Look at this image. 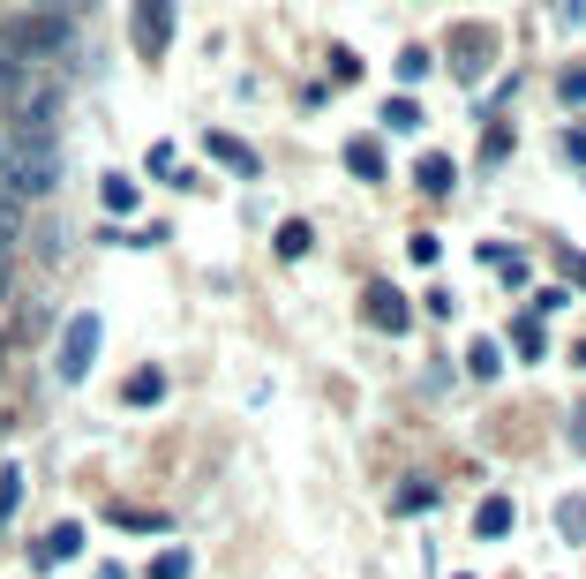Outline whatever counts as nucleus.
I'll list each match as a JSON object with an SVG mask.
<instances>
[{
	"mask_svg": "<svg viewBox=\"0 0 586 579\" xmlns=\"http://www.w3.org/2000/svg\"><path fill=\"white\" fill-rule=\"evenodd\" d=\"M0 114H8V136H23V143H53V128H61V83L45 76H23L0 90Z\"/></svg>",
	"mask_w": 586,
	"mask_h": 579,
	"instance_id": "nucleus-1",
	"label": "nucleus"
},
{
	"mask_svg": "<svg viewBox=\"0 0 586 579\" xmlns=\"http://www.w3.org/2000/svg\"><path fill=\"white\" fill-rule=\"evenodd\" d=\"M0 189H8L15 204L53 196V189H61V143H23V136H8V143H0Z\"/></svg>",
	"mask_w": 586,
	"mask_h": 579,
	"instance_id": "nucleus-2",
	"label": "nucleus"
},
{
	"mask_svg": "<svg viewBox=\"0 0 586 579\" xmlns=\"http://www.w3.org/2000/svg\"><path fill=\"white\" fill-rule=\"evenodd\" d=\"M61 45H68V15H53V8H15V15H0V53H8L15 68L61 61Z\"/></svg>",
	"mask_w": 586,
	"mask_h": 579,
	"instance_id": "nucleus-3",
	"label": "nucleus"
},
{
	"mask_svg": "<svg viewBox=\"0 0 586 579\" xmlns=\"http://www.w3.org/2000/svg\"><path fill=\"white\" fill-rule=\"evenodd\" d=\"M90 362H98V317H68V331H61V384H84Z\"/></svg>",
	"mask_w": 586,
	"mask_h": 579,
	"instance_id": "nucleus-4",
	"label": "nucleus"
},
{
	"mask_svg": "<svg viewBox=\"0 0 586 579\" xmlns=\"http://www.w3.org/2000/svg\"><path fill=\"white\" fill-rule=\"evenodd\" d=\"M173 45V0H135V53L159 61Z\"/></svg>",
	"mask_w": 586,
	"mask_h": 579,
	"instance_id": "nucleus-5",
	"label": "nucleus"
},
{
	"mask_svg": "<svg viewBox=\"0 0 586 579\" xmlns=\"http://www.w3.org/2000/svg\"><path fill=\"white\" fill-rule=\"evenodd\" d=\"M406 317H414V309H406L391 287H369V324L377 331H406Z\"/></svg>",
	"mask_w": 586,
	"mask_h": 579,
	"instance_id": "nucleus-6",
	"label": "nucleus"
},
{
	"mask_svg": "<svg viewBox=\"0 0 586 579\" xmlns=\"http://www.w3.org/2000/svg\"><path fill=\"white\" fill-rule=\"evenodd\" d=\"M474 535L481 542L511 535V496H481V504H474Z\"/></svg>",
	"mask_w": 586,
	"mask_h": 579,
	"instance_id": "nucleus-7",
	"label": "nucleus"
},
{
	"mask_svg": "<svg viewBox=\"0 0 586 579\" xmlns=\"http://www.w3.org/2000/svg\"><path fill=\"white\" fill-rule=\"evenodd\" d=\"M76 549H84V527H76V519H61V527L39 542V565H61V557H76Z\"/></svg>",
	"mask_w": 586,
	"mask_h": 579,
	"instance_id": "nucleus-8",
	"label": "nucleus"
},
{
	"mask_svg": "<svg viewBox=\"0 0 586 579\" xmlns=\"http://www.w3.org/2000/svg\"><path fill=\"white\" fill-rule=\"evenodd\" d=\"M159 399H166V376H159V369L128 376V407H159Z\"/></svg>",
	"mask_w": 586,
	"mask_h": 579,
	"instance_id": "nucleus-9",
	"label": "nucleus"
},
{
	"mask_svg": "<svg viewBox=\"0 0 586 579\" xmlns=\"http://www.w3.org/2000/svg\"><path fill=\"white\" fill-rule=\"evenodd\" d=\"M346 165H354L361 181H383V151L369 143V136H361V143H346Z\"/></svg>",
	"mask_w": 586,
	"mask_h": 579,
	"instance_id": "nucleus-10",
	"label": "nucleus"
},
{
	"mask_svg": "<svg viewBox=\"0 0 586 579\" xmlns=\"http://www.w3.org/2000/svg\"><path fill=\"white\" fill-rule=\"evenodd\" d=\"M210 159H226L234 173H256V151H249V143H234V136H210Z\"/></svg>",
	"mask_w": 586,
	"mask_h": 579,
	"instance_id": "nucleus-11",
	"label": "nucleus"
},
{
	"mask_svg": "<svg viewBox=\"0 0 586 579\" xmlns=\"http://www.w3.org/2000/svg\"><path fill=\"white\" fill-rule=\"evenodd\" d=\"M421 189H428V196H444V189H452V159H444V151H428V159H421Z\"/></svg>",
	"mask_w": 586,
	"mask_h": 579,
	"instance_id": "nucleus-12",
	"label": "nucleus"
},
{
	"mask_svg": "<svg viewBox=\"0 0 586 579\" xmlns=\"http://www.w3.org/2000/svg\"><path fill=\"white\" fill-rule=\"evenodd\" d=\"M8 242H23V204L0 189V256H8Z\"/></svg>",
	"mask_w": 586,
	"mask_h": 579,
	"instance_id": "nucleus-13",
	"label": "nucleus"
},
{
	"mask_svg": "<svg viewBox=\"0 0 586 579\" xmlns=\"http://www.w3.org/2000/svg\"><path fill=\"white\" fill-rule=\"evenodd\" d=\"M15 504H23V474H15V467H0V527L15 519Z\"/></svg>",
	"mask_w": 586,
	"mask_h": 579,
	"instance_id": "nucleus-14",
	"label": "nucleus"
},
{
	"mask_svg": "<svg viewBox=\"0 0 586 579\" xmlns=\"http://www.w3.org/2000/svg\"><path fill=\"white\" fill-rule=\"evenodd\" d=\"M308 242H316V234H308L301 218H286V226H279V256H308Z\"/></svg>",
	"mask_w": 586,
	"mask_h": 579,
	"instance_id": "nucleus-15",
	"label": "nucleus"
},
{
	"mask_svg": "<svg viewBox=\"0 0 586 579\" xmlns=\"http://www.w3.org/2000/svg\"><path fill=\"white\" fill-rule=\"evenodd\" d=\"M383 128H421V106L414 98H391V106H383Z\"/></svg>",
	"mask_w": 586,
	"mask_h": 579,
	"instance_id": "nucleus-16",
	"label": "nucleus"
},
{
	"mask_svg": "<svg viewBox=\"0 0 586 579\" xmlns=\"http://www.w3.org/2000/svg\"><path fill=\"white\" fill-rule=\"evenodd\" d=\"M106 211H121V218H128V211H135V181L113 173V181H106Z\"/></svg>",
	"mask_w": 586,
	"mask_h": 579,
	"instance_id": "nucleus-17",
	"label": "nucleus"
},
{
	"mask_svg": "<svg viewBox=\"0 0 586 579\" xmlns=\"http://www.w3.org/2000/svg\"><path fill=\"white\" fill-rule=\"evenodd\" d=\"M181 572H188V557H181V549H166V557L151 565V579H181Z\"/></svg>",
	"mask_w": 586,
	"mask_h": 579,
	"instance_id": "nucleus-18",
	"label": "nucleus"
},
{
	"mask_svg": "<svg viewBox=\"0 0 586 579\" xmlns=\"http://www.w3.org/2000/svg\"><path fill=\"white\" fill-rule=\"evenodd\" d=\"M564 159H586V128H564Z\"/></svg>",
	"mask_w": 586,
	"mask_h": 579,
	"instance_id": "nucleus-19",
	"label": "nucleus"
},
{
	"mask_svg": "<svg viewBox=\"0 0 586 579\" xmlns=\"http://www.w3.org/2000/svg\"><path fill=\"white\" fill-rule=\"evenodd\" d=\"M564 535H586V504H564Z\"/></svg>",
	"mask_w": 586,
	"mask_h": 579,
	"instance_id": "nucleus-20",
	"label": "nucleus"
},
{
	"mask_svg": "<svg viewBox=\"0 0 586 579\" xmlns=\"http://www.w3.org/2000/svg\"><path fill=\"white\" fill-rule=\"evenodd\" d=\"M564 98H586V68H579V76H564Z\"/></svg>",
	"mask_w": 586,
	"mask_h": 579,
	"instance_id": "nucleus-21",
	"label": "nucleus"
},
{
	"mask_svg": "<svg viewBox=\"0 0 586 579\" xmlns=\"http://www.w3.org/2000/svg\"><path fill=\"white\" fill-rule=\"evenodd\" d=\"M572 444H579V452H586V407L572 414Z\"/></svg>",
	"mask_w": 586,
	"mask_h": 579,
	"instance_id": "nucleus-22",
	"label": "nucleus"
},
{
	"mask_svg": "<svg viewBox=\"0 0 586 579\" xmlns=\"http://www.w3.org/2000/svg\"><path fill=\"white\" fill-rule=\"evenodd\" d=\"M23 76V68H15V61H8V53H0V90H8V83Z\"/></svg>",
	"mask_w": 586,
	"mask_h": 579,
	"instance_id": "nucleus-23",
	"label": "nucleus"
}]
</instances>
